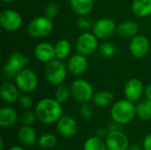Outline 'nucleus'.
Returning a JSON list of instances; mask_svg holds the SVG:
<instances>
[{
	"label": "nucleus",
	"instance_id": "nucleus-1",
	"mask_svg": "<svg viewBox=\"0 0 151 150\" xmlns=\"http://www.w3.org/2000/svg\"><path fill=\"white\" fill-rule=\"evenodd\" d=\"M35 115L37 118L43 124H54L62 117L61 103L56 99H42L36 104Z\"/></svg>",
	"mask_w": 151,
	"mask_h": 150
},
{
	"label": "nucleus",
	"instance_id": "nucleus-2",
	"mask_svg": "<svg viewBox=\"0 0 151 150\" xmlns=\"http://www.w3.org/2000/svg\"><path fill=\"white\" fill-rule=\"evenodd\" d=\"M136 115V106L129 100H120L111 108V116L114 122L125 125L133 120Z\"/></svg>",
	"mask_w": 151,
	"mask_h": 150
},
{
	"label": "nucleus",
	"instance_id": "nucleus-3",
	"mask_svg": "<svg viewBox=\"0 0 151 150\" xmlns=\"http://www.w3.org/2000/svg\"><path fill=\"white\" fill-rule=\"evenodd\" d=\"M44 73L47 80L52 85H60L65 79L66 67L58 60H51L47 63L44 68Z\"/></svg>",
	"mask_w": 151,
	"mask_h": 150
},
{
	"label": "nucleus",
	"instance_id": "nucleus-4",
	"mask_svg": "<svg viewBox=\"0 0 151 150\" xmlns=\"http://www.w3.org/2000/svg\"><path fill=\"white\" fill-rule=\"evenodd\" d=\"M28 63V58L20 52H14L10 57L8 61L4 66V77L12 80L15 79L17 74L23 70L26 65Z\"/></svg>",
	"mask_w": 151,
	"mask_h": 150
},
{
	"label": "nucleus",
	"instance_id": "nucleus-5",
	"mask_svg": "<svg viewBox=\"0 0 151 150\" xmlns=\"http://www.w3.org/2000/svg\"><path fill=\"white\" fill-rule=\"evenodd\" d=\"M15 82L18 88L25 93L33 92L38 86L36 74L29 69L21 70L15 77Z\"/></svg>",
	"mask_w": 151,
	"mask_h": 150
},
{
	"label": "nucleus",
	"instance_id": "nucleus-6",
	"mask_svg": "<svg viewBox=\"0 0 151 150\" xmlns=\"http://www.w3.org/2000/svg\"><path fill=\"white\" fill-rule=\"evenodd\" d=\"M52 29V22L50 21V19L46 16L38 17L33 19L27 27L28 34L35 38H42L48 35L49 34H50Z\"/></svg>",
	"mask_w": 151,
	"mask_h": 150
},
{
	"label": "nucleus",
	"instance_id": "nucleus-7",
	"mask_svg": "<svg viewBox=\"0 0 151 150\" xmlns=\"http://www.w3.org/2000/svg\"><path fill=\"white\" fill-rule=\"evenodd\" d=\"M71 93L79 103H88L93 97V88L89 82L84 80H76L71 86Z\"/></svg>",
	"mask_w": 151,
	"mask_h": 150
},
{
	"label": "nucleus",
	"instance_id": "nucleus-8",
	"mask_svg": "<svg viewBox=\"0 0 151 150\" xmlns=\"http://www.w3.org/2000/svg\"><path fill=\"white\" fill-rule=\"evenodd\" d=\"M98 47L97 37L90 33L82 34L76 42V49L79 54L88 56L94 53Z\"/></svg>",
	"mask_w": 151,
	"mask_h": 150
},
{
	"label": "nucleus",
	"instance_id": "nucleus-9",
	"mask_svg": "<svg viewBox=\"0 0 151 150\" xmlns=\"http://www.w3.org/2000/svg\"><path fill=\"white\" fill-rule=\"evenodd\" d=\"M0 24L6 31L13 32L20 27L22 18L16 11L4 10L0 13Z\"/></svg>",
	"mask_w": 151,
	"mask_h": 150
},
{
	"label": "nucleus",
	"instance_id": "nucleus-10",
	"mask_svg": "<svg viewBox=\"0 0 151 150\" xmlns=\"http://www.w3.org/2000/svg\"><path fill=\"white\" fill-rule=\"evenodd\" d=\"M105 143L108 150H127L129 148L127 136L120 131L109 132L105 138Z\"/></svg>",
	"mask_w": 151,
	"mask_h": 150
},
{
	"label": "nucleus",
	"instance_id": "nucleus-11",
	"mask_svg": "<svg viewBox=\"0 0 151 150\" xmlns=\"http://www.w3.org/2000/svg\"><path fill=\"white\" fill-rule=\"evenodd\" d=\"M115 22L111 19L104 18L97 20L93 26L94 34L99 39L109 38L115 31Z\"/></svg>",
	"mask_w": 151,
	"mask_h": 150
},
{
	"label": "nucleus",
	"instance_id": "nucleus-12",
	"mask_svg": "<svg viewBox=\"0 0 151 150\" xmlns=\"http://www.w3.org/2000/svg\"><path fill=\"white\" fill-rule=\"evenodd\" d=\"M57 128L61 135L65 137H73L78 132V124L73 118L64 116L57 122Z\"/></svg>",
	"mask_w": 151,
	"mask_h": 150
},
{
	"label": "nucleus",
	"instance_id": "nucleus-13",
	"mask_svg": "<svg viewBox=\"0 0 151 150\" xmlns=\"http://www.w3.org/2000/svg\"><path fill=\"white\" fill-rule=\"evenodd\" d=\"M150 50L149 40L143 35H135L130 42V51L137 58L143 57Z\"/></svg>",
	"mask_w": 151,
	"mask_h": 150
},
{
	"label": "nucleus",
	"instance_id": "nucleus-14",
	"mask_svg": "<svg viewBox=\"0 0 151 150\" xmlns=\"http://www.w3.org/2000/svg\"><path fill=\"white\" fill-rule=\"evenodd\" d=\"M143 92V85L139 79L134 78L127 81L125 86L124 93L127 100L131 102L138 101Z\"/></svg>",
	"mask_w": 151,
	"mask_h": 150
},
{
	"label": "nucleus",
	"instance_id": "nucleus-15",
	"mask_svg": "<svg viewBox=\"0 0 151 150\" xmlns=\"http://www.w3.org/2000/svg\"><path fill=\"white\" fill-rule=\"evenodd\" d=\"M35 56L39 61L48 63L56 57L55 48L48 42L38 43L35 48Z\"/></svg>",
	"mask_w": 151,
	"mask_h": 150
},
{
	"label": "nucleus",
	"instance_id": "nucleus-16",
	"mask_svg": "<svg viewBox=\"0 0 151 150\" xmlns=\"http://www.w3.org/2000/svg\"><path fill=\"white\" fill-rule=\"evenodd\" d=\"M88 68V61L85 56L78 54L73 56L68 62V69L74 75L82 74Z\"/></svg>",
	"mask_w": 151,
	"mask_h": 150
},
{
	"label": "nucleus",
	"instance_id": "nucleus-17",
	"mask_svg": "<svg viewBox=\"0 0 151 150\" xmlns=\"http://www.w3.org/2000/svg\"><path fill=\"white\" fill-rule=\"evenodd\" d=\"M17 88L18 87L9 82L3 83L0 88V95L2 99L8 103H12L17 101L19 98Z\"/></svg>",
	"mask_w": 151,
	"mask_h": 150
},
{
	"label": "nucleus",
	"instance_id": "nucleus-18",
	"mask_svg": "<svg viewBox=\"0 0 151 150\" xmlns=\"http://www.w3.org/2000/svg\"><path fill=\"white\" fill-rule=\"evenodd\" d=\"M18 138L19 141L26 146H33L37 139L35 131L30 126H23L19 129Z\"/></svg>",
	"mask_w": 151,
	"mask_h": 150
},
{
	"label": "nucleus",
	"instance_id": "nucleus-19",
	"mask_svg": "<svg viewBox=\"0 0 151 150\" xmlns=\"http://www.w3.org/2000/svg\"><path fill=\"white\" fill-rule=\"evenodd\" d=\"M18 120L16 111L10 107H4L0 110V126L2 127L12 126Z\"/></svg>",
	"mask_w": 151,
	"mask_h": 150
},
{
	"label": "nucleus",
	"instance_id": "nucleus-20",
	"mask_svg": "<svg viewBox=\"0 0 151 150\" xmlns=\"http://www.w3.org/2000/svg\"><path fill=\"white\" fill-rule=\"evenodd\" d=\"M117 34L125 39L134 38L138 33V26L133 21H125L117 27Z\"/></svg>",
	"mask_w": 151,
	"mask_h": 150
},
{
	"label": "nucleus",
	"instance_id": "nucleus-21",
	"mask_svg": "<svg viewBox=\"0 0 151 150\" xmlns=\"http://www.w3.org/2000/svg\"><path fill=\"white\" fill-rule=\"evenodd\" d=\"M133 12L138 17H147L151 14V0H134L132 4Z\"/></svg>",
	"mask_w": 151,
	"mask_h": 150
},
{
	"label": "nucleus",
	"instance_id": "nucleus-22",
	"mask_svg": "<svg viewBox=\"0 0 151 150\" xmlns=\"http://www.w3.org/2000/svg\"><path fill=\"white\" fill-rule=\"evenodd\" d=\"M73 10L81 16L89 13L94 6L93 0H70Z\"/></svg>",
	"mask_w": 151,
	"mask_h": 150
},
{
	"label": "nucleus",
	"instance_id": "nucleus-23",
	"mask_svg": "<svg viewBox=\"0 0 151 150\" xmlns=\"http://www.w3.org/2000/svg\"><path fill=\"white\" fill-rule=\"evenodd\" d=\"M114 100V95L110 91H100L98 93H96L94 97H93V101L95 105H96L97 107H106L109 106Z\"/></svg>",
	"mask_w": 151,
	"mask_h": 150
},
{
	"label": "nucleus",
	"instance_id": "nucleus-24",
	"mask_svg": "<svg viewBox=\"0 0 151 150\" xmlns=\"http://www.w3.org/2000/svg\"><path fill=\"white\" fill-rule=\"evenodd\" d=\"M54 48L56 57L59 60H63L69 56L71 50V44L67 40L62 39L55 44Z\"/></svg>",
	"mask_w": 151,
	"mask_h": 150
},
{
	"label": "nucleus",
	"instance_id": "nucleus-25",
	"mask_svg": "<svg viewBox=\"0 0 151 150\" xmlns=\"http://www.w3.org/2000/svg\"><path fill=\"white\" fill-rule=\"evenodd\" d=\"M136 115L142 120L151 119V100L147 99L136 106Z\"/></svg>",
	"mask_w": 151,
	"mask_h": 150
},
{
	"label": "nucleus",
	"instance_id": "nucleus-26",
	"mask_svg": "<svg viewBox=\"0 0 151 150\" xmlns=\"http://www.w3.org/2000/svg\"><path fill=\"white\" fill-rule=\"evenodd\" d=\"M106 143L103 141V139L98 138L97 136L88 138L85 143L83 150H106Z\"/></svg>",
	"mask_w": 151,
	"mask_h": 150
},
{
	"label": "nucleus",
	"instance_id": "nucleus-27",
	"mask_svg": "<svg viewBox=\"0 0 151 150\" xmlns=\"http://www.w3.org/2000/svg\"><path fill=\"white\" fill-rule=\"evenodd\" d=\"M58 142L57 137L53 134H44L42 136H41V138L38 141V144L40 146V148L42 149H52L56 146Z\"/></svg>",
	"mask_w": 151,
	"mask_h": 150
},
{
	"label": "nucleus",
	"instance_id": "nucleus-28",
	"mask_svg": "<svg viewBox=\"0 0 151 150\" xmlns=\"http://www.w3.org/2000/svg\"><path fill=\"white\" fill-rule=\"evenodd\" d=\"M71 94V91L66 86H59L55 91V99L58 103H63L68 100Z\"/></svg>",
	"mask_w": 151,
	"mask_h": 150
},
{
	"label": "nucleus",
	"instance_id": "nucleus-29",
	"mask_svg": "<svg viewBox=\"0 0 151 150\" xmlns=\"http://www.w3.org/2000/svg\"><path fill=\"white\" fill-rule=\"evenodd\" d=\"M100 52L104 57H111L115 55L116 48L115 46L111 42H105L103 43L100 47Z\"/></svg>",
	"mask_w": 151,
	"mask_h": 150
},
{
	"label": "nucleus",
	"instance_id": "nucleus-30",
	"mask_svg": "<svg viewBox=\"0 0 151 150\" xmlns=\"http://www.w3.org/2000/svg\"><path fill=\"white\" fill-rule=\"evenodd\" d=\"M80 114L83 119H86V120L90 119L94 114V109H93L92 105L89 104L88 103H82V105L81 106V109H80Z\"/></svg>",
	"mask_w": 151,
	"mask_h": 150
},
{
	"label": "nucleus",
	"instance_id": "nucleus-31",
	"mask_svg": "<svg viewBox=\"0 0 151 150\" xmlns=\"http://www.w3.org/2000/svg\"><path fill=\"white\" fill-rule=\"evenodd\" d=\"M58 11H59L58 5L54 3L49 4L45 8V15H46V17H48L50 19L55 18L58 14Z\"/></svg>",
	"mask_w": 151,
	"mask_h": 150
},
{
	"label": "nucleus",
	"instance_id": "nucleus-32",
	"mask_svg": "<svg viewBox=\"0 0 151 150\" xmlns=\"http://www.w3.org/2000/svg\"><path fill=\"white\" fill-rule=\"evenodd\" d=\"M36 115H35L33 112L31 111H27V112H25L21 118V120H22V123L26 126H31L33 125L35 122V118H36Z\"/></svg>",
	"mask_w": 151,
	"mask_h": 150
},
{
	"label": "nucleus",
	"instance_id": "nucleus-33",
	"mask_svg": "<svg viewBox=\"0 0 151 150\" xmlns=\"http://www.w3.org/2000/svg\"><path fill=\"white\" fill-rule=\"evenodd\" d=\"M77 25L81 30H88L92 27V21L88 18L81 17L78 19Z\"/></svg>",
	"mask_w": 151,
	"mask_h": 150
},
{
	"label": "nucleus",
	"instance_id": "nucleus-34",
	"mask_svg": "<svg viewBox=\"0 0 151 150\" xmlns=\"http://www.w3.org/2000/svg\"><path fill=\"white\" fill-rule=\"evenodd\" d=\"M19 104L25 109H30L33 105V101L28 95H22L19 98Z\"/></svg>",
	"mask_w": 151,
	"mask_h": 150
},
{
	"label": "nucleus",
	"instance_id": "nucleus-35",
	"mask_svg": "<svg viewBox=\"0 0 151 150\" xmlns=\"http://www.w3.org/2000/svg\"><path fill=\"white\" fill-rule=\"evenodd\" d=\"M108 133H109V132L107 131V129H105L104 127H99L96 131V136H97L98 138H101V139H105L107 137Z\"/></svg>",
	"mask_w": 151,
	"mask_h": 150
},
{
	"label": "nucleus",
	"instance_id": "nucleus-36",
	"mask_svg": "<svg viewBox=\"0 0 151 150\" xmlns=\"http://www.w3.org/2000/svg\"><path fill=\"white\" fill-rule=\"evenodd\" d=\"M142 145L144 150H151V133L145 137Z\"/></svg>",
	"mask_w": 151,
	"mask_h": 150
},
{
	"label": "nucleus",
	"instance_id": "nucleus-37",
	"mask_svg": "<svg viewBox=\"0 0 151 150\" xmlns=\"http://www.w3.org/2000/svg\"><path fill=\"white\" fill-rule=\"evenodd\" d=\"M119 123H112V124H110L109 126V132H111V131H119Z\"/></svg>",
	"mask_w": 151,
	"mask_h": 150
},
{
	"label": "nucleus",
	"instance_id": "nucleus-38",
	"mask_svg": "<svg viewBox=\"0 0 151 150\" xmlns=\"http://www.w3.org/2000/svg\"><path fill=\"white\" fill-rule=\"evenodd\" d=\"M145 95H146L147 99H150L151 100V84L147 86V88L145 89Z\"/></svg>",
	"mask_w": 151,
	"mask_h": 150
},
{
	"label": "nucleus",
	"instance_id": "nucleus-39",
	"mask_svg": "<svg viewBox=\"0 0 151 150\" xmlns=\"http://www.w3.org/2000/svg\"><path fill=\"white\" fill-rule=\"evenodd\" d=\"M127 150H142V148L138 145H132V146H129L128 149Z\"/></svg>",
	"mask_w": 151,
	"mask_h": 150
},
{
	"label": "nucleus",
	"instance_id": "nucleus-40",
	"mask_svg": "<svg viewBox=\"0 0 151 150\" xmlns=\"http://www.w3.org/2000/svg\"><path fill=\"white\" fill-rule=\"evenodd\" d=\"M8 150H25L23 148L21 147H18V146H14V147H12L11 149H9Z\"/></svg>",
	"mask_w": 151,
	"mask_h": 150
},
{
	"label": "nucleus",
	"instance_id": "nucleus-41",
	"mask_svg": "<svg viewBox=\"0 0 151 150\" xmlns=\"http://www.w3.org/2000/svg\"><path fill=\"white\" fill-rule=\"evenodd\" d=\"M1 148H0V149L3 150V149H4V141H3V138H1Z\"/></svg>",
	"mask_w": 151,
	"mask_h": 150
},
{
	"label": "nucleus",
	"instance_id": "nucleus-42",
	"mask_svg": "<svg viewBox=\"0 0 151 150\" xmlns=\"http://www.w3.org/2000/svg\"><path fill=\"white\" fill-rule=\"evenodd\" d=\"M4 3H12V2H13L14 0H3Z\"/></svg>",
	"mask_w": 151,
	"mask_h": 150
}]
</instances>
